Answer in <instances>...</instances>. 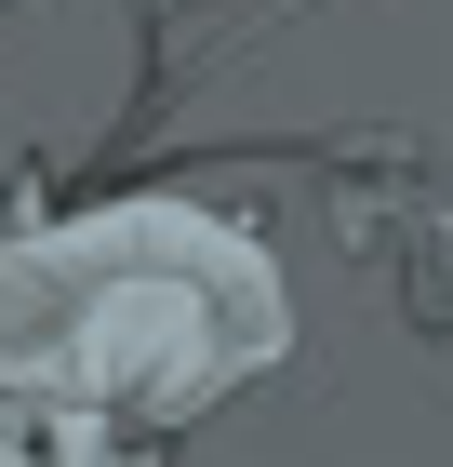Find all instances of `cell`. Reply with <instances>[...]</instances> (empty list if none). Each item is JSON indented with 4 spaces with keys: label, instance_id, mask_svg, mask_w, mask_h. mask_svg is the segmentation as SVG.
I'll return each instance as SVG.
<instances>
[{
    "label": "cell",
    "instance_id": "1",
    "mask_svg": "<svg viewBox=\"0 0 453 467\" xmlns=\"http://www.w3.org/2000/svg\"><path fill=\"white\" fill-rule=\"evenodd\" d=\"M280 360H293L280 267L213 201H107L67 227H0V400L174 441Z\"/></svg>",
    "mask_w": 453,
    "mask_h": 467
},
{
    "label": "cell",
    "instance_id": "2",
    "mask_svg": "<svg viewBox=\"0 0 453 467\" xmlns=\"http://www.w3.org/2000/svg\"><path fill=\"white\" fill-rule=\"evenodd\" d=\"M320 174H334V241L360 267H386L400 321L453 360V161L414 134H334Z\"/></svg>",
    "mask_w": 453,
    "mask_h": 467
},
{
    "label": "cell",
    "instance_id": "3",
    "mask_svg": "<svg viewBox=\"0 0 453 467\" xmlns=\"http://www.w3.org/2000/svg\"><path fill=\"white\" fill-rule=\"evenodd\" d=\"M0 467H54V454H40V441H14V428H0Z\"/></svg>",
    "mask_w": 453,
    "mask_h": 467
},
{
    "label": "cell",
    "instance_id": "4",
    "mask_svg": "<svg viewBox=\"0 0 453 467\" xmlns=\"http://www.w3.org/2000/svg\"><path fill=\"white\" fill-rule=\"evenodd\" d=\"M0 214H14V187H0Z\"/></svg>",
    "mask_w": 453,
    "mask_h": 467
}]
</instances>
